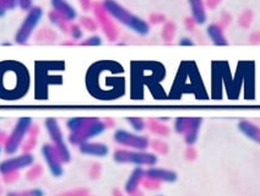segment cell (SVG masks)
I'll use <instances>...</instances> for the list:
<instances>
[{
  "label": "cell",
  "mask_w": 260,
  "mask_h": 196,
  "mask_svg": "<svg viewBox=\"0 0 260 196\" xmlns=\"http://www.w3.org/2000/svg\"><path fill=\"white\" fill-rule=\"evenodd\" d=\"M100 61L93 64L97 71L101 74V77L94 75L88 70L86 75V85L90 93L99 100H116L124 94V77L118 76L123 73V68L119 64L109 61Z\"/></svg>",
  "instance_id": "obj_1"
},
{
  "label": "cell",
  "mask_w": 260,
  "mask_h": 196,
  "mask_svg": "<svg viewBox=\"0 0 260 196\" xmlns=\"http://www.w3.org/2000/svg\"><path fill=\"white\" fill-rule=\"evenodd\" d=\"M31 76L25 64L21 61H0V100L19 101L28 93Z\"/></svg>",
  "instance_id": "obj_2"
},
{
  "label": "cell",
  "mask_w": 260,
  "mask_h": 196,
  "mask_svg": "<svg viewBox=\"0 0 260 196\" xmlns=\"http://www.w3.org/2000/svg\"><path fill=\"white\" fill-rule=\"evenodd\" d=\"M102 9L106 14L109 15L112 19L117 20L122 25L128 27L130 31L140 36H146L150 32V25L141 17L137 16L135 14L130 13L123 5L116 0H103Z\"/></svg>",
  "instance_id": "obj_3"
},
{
  "label": "cell",
  "mask_w": 260,
  "mask_h": 196,
  "mask_svg": "<svg viewBox=\"0 0 260 196\" xmlns=\"http://www.w3.org/2000/svg\"><path fill=\"white\" fill-rule=\"evenodd\" d=\"M32 124V118L29 117H21L19 118L15 124L10 135L8 136L4 144V151L7 154H15L21 147V145L25 141L26 135L29 133Z\"/></svg>",
  "instance_id": "obj_4"
},
{
  "label": "cell",
  "mask_w": 260,
  "mask_h": 196,
  "mask_svg": "<svg viewBox=\"0 0 260 196\" xmlns=\"http://www.w3.org/2000/svg\"><path fill=\"white\" fill-rule=\"evenodd\" d=\"M43 17V9L41 7H32L26 14L25 19L20 27L17 28L16 34H15V43L17 44H26L31 36L34 35L35 29L40 25L41 20Z\"/></svg>",
  "instance_id": "obj_5"
},
{
  "label": "cell",
  "mask_w": 260,
  "mask_h": 196,
  "mask_svg": "<svg viewBox=\"0 0 260 196\" xmlns=\"http://www.w3.org/2000/svg\"><path fill=\"white\" fill-rule=\"evenodd\" d=\"M44 126H46L47 133H48L49 138H51L52 145L54 146L55 150H57L61 161H63V163L70 162V151L69 148H68L63 132H61L57 119H55V118H47V119L44 120Z\"/></svg>",
  "instance_id": "obj_6"
},
{
  "label": "cell",
  "mask_w": 260,
  "mask_h": 196,
  "mask_svg": "<svg viewBox=\"0 0 260 196\" xmlns=\"http://www.w3.org/2000/svg\"><path fill=\"white\" fill-rule=\"evenodd\" d=\"M113 159L117 163H132L135 166H149V167H152L157 163L156 154L140 150H118L113 154Z\"/></svg>",
  "instance_id": "obj_7"
},
{
  "label": "cell",
  "mask_w": 260,
  "mask_h": 196,
  "mask_svg": "<svg viewBox=\"0 0 260 196\" xmlns=\"http://www.w3.org/2000/svg\"><path fill=\"white\" fill-rule=\"evenodd\" d=\"M106 124L103 121L99 120L97 118H90L85 126L80 129L76 133H70L69 141L73 145H81L82 142L88 141L90 139L94 138V136L100 135L105 132Z\"/></svg>",
  "instance_id": "obj_8"
},
{
  "label": "cell",
  "mask_w": 260,
  "mask_h": 196,
  "mask_svg": "<svg viewBox=\"0 0 260 196\" xmlns=\"http://www.w3.org/2000/svg\"><path fill=\"white\" fill-rule=\"evenodd\" d=\"M34 154L29 152H23L20 156L10 157V158H7L0 162V174L7 175L11 173H17L21 169L29 168L31 166H34Z\"/></svg>",
  "instance_id": "obj_9"
},
{
  "label": "cell",
  "mask_w": 260,
  "mask_h": 196,
  "mask_svg": "<svg viewBox=\"0 0 260 196\" xmlns=\"http://www.w3.org/2000/svg\"><path fill=\"white\" fill-rule=\"evenodd\" d=\"M114 141H116L117 144L122 145V146L132 147L134 148V150L140 151H145L150 145L149 139H147L146 136L137 135V134H133L122 129L117 130V132L114 133Z\"/></svg>",
  "instance_id": "obj_10"
},
{
  "label": "cell",
  "mask_w": 260,
  "mask_h": 196,
  "mask_svg": "<svg viewBox=\"0 0 260 196\" xmlns=\"http://www.w3.org/2000/svg\"><path fill=\"white\" fill-rule=\"evenodd\" d=\"M42 156L44 162L48 166L49 172L53 177L59 178L64 174L63 161L60 159L59 154L52 144H44L42 146Z\"/></svg>",
  "instance_id": "obj_11"
},
{
  "label": "cell",
  "mask_w": 260,
  "mask_h": 196,
  "mask_svg": "<svg viewBox=\"0 0 260 196\" xmlns=\"http://www.w3.org/2000/svg\"><path fill=\"white\" fill-rule=\"evenodd\" d=\"M51 5L53 11L60 15L68 22H73L78 17L75 8L72 4H69L67 0H51Z\"/></svg>",
  "instance_id": "obj_12"
},
{
  "label": "cell",
  "mask_w": 260,
  "mask_h": 196,
  "mask_svg": "<svg viewBox=\"0 0 260 196\" xmlns=\"http://www.w3.org/2000/svg\"><path fill=\"white\" fill-rule=\"evenodd\" d=\"M145 178L151 179L153 182L173 183L177 180V174L172 171H167V169L151 167L145 171Z\"/></svg>",
  "instance_id": "obj_13"
},
{
  "label": "cell",
  "mask_w": 260,
  "mask_h": 196,
  "mask_svg": "<svg viewBox=\"0 0 260 196\" xmlns=\"http://www.w3.org/2000/svg\"><path fill=\"white\" fill-rule=\"evenodd\" d=\"M79 150L82 154H87V156L105 157L108 154L107 145L101 144V142L85 141L81 145H79Z\"/></svg>",
  "instance_id": "obj_14"
},
{
  "label": "cell",
  "mask_w": 260,
  "mask_h": 196,
  "mask_svg": "<svg viewBox=\"0 0 260 196\" xmlns=\"http://www.w3.org/2000/svg\"><path fill=\"white\" fill-rule=\"evenodd\" d=\"M188 4L194 22L198 25H204L206 22V11L203 0H188Z\"/></svg>",
  "instance_id": "obj_15"
},
{
  "label": "cell",
  "mask_w": 260,
  "mask_h": 196,
  "mask_svg": "<svg viewBox=\"0 0 260 196\" xmlns=\"http://www.w3.org/2000/svg\"><path fill=\"white\" fill-rule=\"evenodd\" d=\"M145 178V171L141 167H137L134 169V171L132 172V174H130L129 179L126 180L125 183V191L128 192V194H134V192H137V190L139 188V185H140L141 182H143V179Z\"/></svg>",
  "instance_id": "obj_16"
},
{
  "label": "cell",
  "mask_w": 260,
  "mask_h": 196,
  "mask_svg": "<svg viewBox=\"0 0 260 196\" xmlns=\"http://www.w3.org/2000/svg\"><path fill=\"white\" fill-rule=\"evenodd\" d=\"M206 34H208V37L211 40V42L214 43L215 46H227V44H229L226 37H224L223 35L222 28L218 25H216V23L209 25L208 28H206Z\"/></svg>",
  "instance_id": "obj_17"
},
{
  "label": "cell",
  "mask_w": 260,
  "mask_h": 196,
  "mask_svg": "<svg viewBox=\"0 0 260 196\" xmlns=\"http://www.w3.org/2000/svg\"><path fill=\"white\" fill-rule=\"evenodd\" d=\"M238 129L241 130L248 139L260 144V127L256 126L255 124L250 123V121L248 120H242L241 123L238 124Z\"/></svg>",
  "instance_id": "obj_18"
},
{
  "label": "cell",
  "mask_w": 260,
  "mask_h": 196,
  "mask_svg": "<svg viewBox=\"0 0 260 196\" xmlns=\"http://www.w3.org/2000/svg\"><path fill=\"white\" fill-rule=\"evenodd\" d=\"M202 123L200 118H195V119H190V124H189L187 129V136H185V141L188 144H193L197 140L198 130H199V125Z\"/></svg>",
  "instance_id": "obj_19"
},
{
  "label": "cell",
  "mask_w": 260,
  "mask_h": 196,
  "mask_svg": "<svg viewBox=\"0 0 260 196\" xmlns=\"http://www.w3.org/2000/svg\"><path fill=\"white\" fill-rule=\"evenodd\" d=\"M48 16H49V20H51V22L53 23V25L57 26V27L60 28L61 31L65 32V34H68V32H69L70 26L68 25V23H69V22H68L65 19H63V17H61L60 15L57 14V13H55V11L52 10L51 13L48 14Z\"/></svg>",
  "instance_id": "obj_20"
},
{
  "label": "cell",
  "mask_w": 260,
  "mask_h": 196,
  "mask_svg": "<svg viewBox=\"0 0 260 196\" xmlns=\"http://www.w3.org/2000/svg\"><path fill=\"white\" fill-rule=\"evenodd\" d=\"M88 119L90 118H72L67 121V127L70 130V133H76L85 126Z\"/></svg>",
  "instance_id": "obj_21"
},
{
  "label": "cell",
  "mask_w": 260,
  "mask_h": 196,
  "mask_svg": "<svg viewBox=\"0 0 260 196\" xmlns=\"http://www.w3.org/2000/svg\"><path fill=\"white\" fill-rule=\"evenodd\" d=\"M42 174H43L42 166L36 165V166H31V167H29V171L27 172V174H26V177H27L28 180H36Z\"/></svg>",
  "instance_id": "obj_22"
},
{
  "label": "cell",
  "mask_w": 260,
  "mask_h": 196,
  "mask_svg": "<svg viewBox=\"0 0 260 196\" xmlns=\"http://www.w3.org/2000/svg\"><path fill=\"white\" fill-rule=\"evenodd\" d=\"M126 121L130 124V126L135 130V132L140 133L145 129V121L141 119V118H134V117H129L126 118Z\"/></svg>",
  "instance_id": "obj_23"
},
{
  "label": "cell",
  "mask_w": 260,
  "mask_h": 196,
  "mask_svg": "<svg viewBox=\"0 0 260 196\" xmlns=\"http://www.w3.org/2000/svg\"><path fill=\"white\" fill-rule=\"evenodd\" d=\"M8 196H44V192L41 189H31L26 191L9 192Z\"/></svg>",
  "instance_id": "obj_24"
},
{
  "label": "cell",
  "mask_w": 260,
  "mask_h": 196,
  "mask_svg": "<svg viewBox=\"0 0 260 196\" xmlns=\"http://www.w3.org/2000/svg\"><path fill=\"white\" fill-rule=\"evenodd\" d=\"M189 124H190V119H185V118H178L174 123V127H176L177 133H184L187 132Z\"/></svg>",
  "instance_id": "obj_25"
},
{
  "label": "cell",
  "mask_w": 260,
  "mask_h": 196,
  "mask_svg": "<svg viewBox=\"0 0 260 196\" xmlns=\"http://www.w3.org/2000/svg\"><path fill=\"white\" fill-rule=\"evenodd\" d=\"M82 46H101L102 40L100 36H91L90 38H87L86 41L81 42Z\"/></svg>",
  "instance_id": "obj_26"
},
{
  "label": "cell",
  "mask_w": 260,
  "mask_h": 196,
  "mask_svg": "<svg viewBox=\"0 0 260 196\" xmlns=\"http://www.w3.org/2000/svg\"><path fill=\"white\" fill-rule=\"evenodd\" d=\"M69 34L72 35L74 40H80L82 37V31L81 27L79 25H72L69 28Z\"/></svg>",
  "instance_id": "obj_27"
},
{
  "label": "cell",
  "mask_w": 260,
  "mask_h": 196,
  "mask_svg": "<svg viewBox=\"0 0 260 196\" xmlns=\"http://www.w3.org/2000/svg\"><path fill=\"white\" fill-rule=\"evenodd\" d=\"M36 142H37L36 136L29 135V138L27 139V141H26L25 144H23V151H25V152H29V151H31L32 148L36 146Z\"/></svg>",
  "instance_id": "obj_28"
},
{
  "label": "cell",
  "mask_w": 260,
  "mask_h": 196,
  "mask_svg": "<svg viewBox=\"0 0 260 196\" xmlns=\"http://www.w3.org/2000/svg\"><path fill=\"white\" fill-rule=\"evenodd\" d=\"M32 2L34 0H17V7H19L21 10L28 11L34 5H32Z\"/></svg>",
  "instance_id": "obj_29"
},
{
  "label": "cell",
  "mask_w": 260,
  "mask_h": 196,
  "mask_svg": "<svg viewBox=\"0 0 260 196\" xmlns=\"http://www.w3.org/2000/svg\"><path fill=\"white\" fill-rule=\"evenodd\" d=\"M84 190H73V191H68V192H63V194H59L57 196H84L85 195Z\"/></svg>",
  "instance_id": "obj_30"
},
{
  "label": "cell",
  "mask_w": 260,
  "mask_h": 196,
  "mask_svg": "<svg viewBox=\"0 0 260 196\" xmlns=\"http://www.w3.org/2000/svg\"><path fill=\"white\" fill-rule=\"evenodd\" d=\"M8 10H14L17 8V0H4Z\"/></svg>",
  "instance_id": "obj_31"
},
{
  "label": "cell",
  "mask_w": 260,
  "mask_h": 196,
  "mask_svg": "<svg viewBox=\"0 0 260 196\" xmlns=\"http://www.w3.org/2000/svg\"><path fill=\"white\" fill-rule=\"evenodd\" d=\"M179 46H183V47H190V46H194V42L190 40V38H182L181 41L178 42Z\"/></svg>",
  "instance_id": "obj_32"
},
{
  "label": "cell",
  "mask_w": 260,
  "mask_h": 196,
  "mask_svg": "<svg viewBox=\"0 0 260 196\" xmlns=\"http://www.w3.org/2000/svg\"><path fill=\"white\" fill-rule=\"evenodd\" d=\"M8 9H7V5H5L4 0H0V17H4L5 14H7Z\"/></svg>",
  "instance_id": "obj_33"
},
{
  "label": "cell",
  "mask_w": 260,
  "mask_h": 196,
  "mask_svg": "<svg viewBox=\"0 0 260 196\" xmlns=\"http://www.w3.org/2000/svg\"><path fill=\"white\" fill-rule=\"evenodd\" d=\"M0 153H2V145H0Z\"/></svg>",
  "instance_id": "obj_34"
},
{
  "label": "cell",
  "mask_w": 260,
  "mask_h": 196,
  "mask_svg": "<svg viewBox=\"0 0 260 196\" xmlns=\"http://www.w3.org/2000/svg\"><path fill=\"white\" fill-rule=\"evenodd\" d=\"M158 196H161V195H158Z\"/></svg>",
  "instance_id": "obj_35"
}]
</instances>
